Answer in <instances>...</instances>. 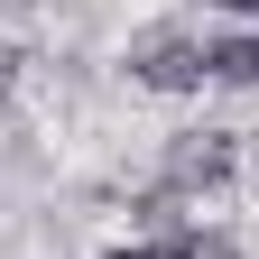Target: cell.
Listing matches in <instances>:
<instances>
[{
	"mask_svg": "<svg viewBox=\"0 0 259 259\" xmlns=\"http://www.w3.org/2000/svg\"><path fill=\"white\" fill-rule=\"evenodd\" d=\"M130 65H139L148 93H194V83H204V47H185V37H148Z\"/></svg>",
	"mask_w": 259,
	"mask_h": 259,
	"instance_id": "obj_1",
	"label": "cell"
},
{
	"mask_svg": "<svg viewBox=\"0 0 259 259\" xmlns=\"http://www.w3.org/2000/svg\"><path fill=\"white\" fill-rule=\"evenodd\" d=\"M111 259H157V250H111Z\"/></svg>",
	"mask_w": 259,
	"mask_h": 259,
	"instance_id": "obj_6",
	"label": "cell"
},
{
	"mask_svg": "<svg viewBox=\"0 0 259 259\" xmlns=\"http://www.w3.org/2000/svg\"><path fill=\"white\" fill-rule=\"evenodd\" d=\"M204 74H213V83H259V37H222V47H204Z\"/></svg>",
	"mask_w": 259,
	"mask_h": 259,
	"instance_id": "obj_3",
	"label": "cell"
},
{
	"mask_svg": "<svg viewBox=\"0 0 259 259\" xmlns=\"http://www.w3.org/2000/svg\"><path fill=\"white\" fill-rule=\"evenodd\" d=\"M222 176H232V139H222V130H194L167 157V185H222Z\"/></svg>",
	"mask_w": 259,
	"mask_h": 259,
	"instance_id": "obj_2",
	"label": "cell"
},
{
	"mask_svg": "<svg viewBox=\"0 0 259 259\" xmlns=\"http://www.w3.org/2000/svg\"><path fill=\"white\" fill-rule=\"evenodd\" d=\"M157 259H241V250L222 241V232H204V222H185V232H176L167 250H157Z\"/></svg>",
	"mask_w": 259,
	"mask_h": 259,
	"instance_id": "obj_4",
	"label": "cell"
},
{
	"mask_svg": "<svg viewBox=\"0 0 259 259\" xmlns=\"http://www.w3.org/2000/svg\"><path fill=\"white\" fill-rule=\"evenodd\" d=\"M222 10H241V19H259V0H222Z\"/></svg>",
	"mask_w": 259,
	"mask_h": 259,
	"instance_id": "obj_5",
	"label": "cell"
}]
</instances>
